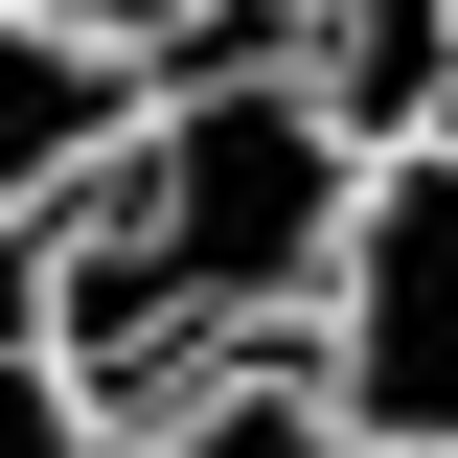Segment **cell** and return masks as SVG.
Masks as SVG:
<instances>
[{
    "label": "cell",
    "mask_w": 458,
    "mask_h": 458,
    "mask_svg": "<svg viewBox=\"0 0 458 458\" xmlns=\"http://www.w3.org/2000/svg\"><path fill=\"white\" fill-rule=\"evenodd\" d=\"M298 367H321V412L367 458H458V114L344 183V252H321Z\"/></svg>",
    "instance_id": "obj_2"
},
{
    "label": "cell",
    "mask_w": 458,
    "mask_h": 458,
    "mask_svg": "<svg viewBox=\"0 0 458 458\" xmlns=\"http://www.w3.org/2000/svg\"><path fill=\"white\" fill-rule=\"evenodd\" d=\"M229 23H252V47H276L298 92H321L344 138H367V161L458 114V0H229Z\"/></svg>",
    "instance_id": "obj_4"
},
{
    "label": "cell",
    "mask_w": 458,
    "mask_h": 458,
    "mask_svg": "<svg viewBox=\"0 0 458 458\" xmlns=\"http://www.w3.org/2000/svg\"><path fill=\"white\" fill-rule=\"evenodd\" d=\"M344 183H367V138L229 23V47H183L161 92H138V138L23 229V321L69 344L92 412L183 390L229 344H298L321 321V252H344Z\"/></svg>",
    "instance_id": "obj_1"
},
{
    "label": "cell",
    "mask_w": 458,
    "mask_h": 458,
    "mask_svg": "<svg viewBox=\"0 0 458 458\" xmlns=\"http://www.w3.org/2000/svg\"><path fill=\"white\" fill-rule=\"evenodd\" d=\"M92 458H367V436L321 412V367H298V344H229V367H183V390L92 412Z\"/></svg>",
    "instance_id": "obj_5"
},
{
    "label": "cell",
    "mask_w": 458,
    "mask_h": 458,
    "mask_svg": "<svg viewBox=\"0 0 458 458\" xmlns=\"http://www.w3.org/2000/svg\"><path fill=\"white\" fill-rule=\"evenodd\" d=\"M138 92H161V69L114 47V23H69V0H0V252H23V229H47L69 183L138 138Z\"/></svg>",
    "instance_id": "obj_3"
},
{
    "label": "cell",
    "mask_w": 458,
    "mask_h": 458,
    "mask_svg": "<svg viewBox=\"0 0 458 458\" xmlns=\"http://www.w3.org/2000/svg\"><path fill=\"white\" fill-rule=\"evenodd\" d=\"M0 458H92V390H69V344L0 298Z\"/></svg>",
    "instance_id": "obj_6"
},
{
    "label": "cell",
    "mask_w": 458,
    "mask_h": 458,
    "mask_svg": "<svg viewBox=\"0 0 458 458\" xmlns=\"http://www.w3.org/2000/svg\"><path fill=\"white\" fill-rule=\"evenodd\" d=\"M69 23H114L138 69H183V47H229V0H69Z\"/></svg>",
    "instance_id": "obj_7"
}]
</instances>
